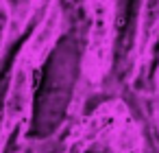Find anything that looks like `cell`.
<instances>
[{"label": "cell", "instance_id": "1", "mask_svg": "<svg viewBox=\"0 0 159 153\" xmlns=\"http://www.w3.org/2000/svg\"><path fill=\"white\" fill-rule=\"evenodd\" d=\"M33 68L26 66L24 61H18L13 77L9 81V90L5 96V105H2V129H0V149L5 146L7 138L11 136V131L26 120L29 109H31V101H33Z\"/></svg>", "mask_w": 159, "mask_h": 153}, {"label": "cell", "instance_id": "2", "mask_svg": "<svg viewBox=\"0 0 159 153\" xmlns=\"http://www.w3.org/2000/svg\"><path fill=\"white\" fill-rule=\"evenodd\" d=\"M111 40V0H92V29L87 42V70L92 77L100 74L102 59L109 53Z\"/></svg>", "mask_w": 159, "mask_h": 153}, {"label": "cell", "instance_id": "3", "mask_svg": "<svg viewBox=\"0 0 159 153\" xmlns=\"http://www.w3.org/2000/svg\"><path fill=\"white\" fill-rule=\"evenodd\" d=\"M59 26H61V16H59V11L55 9L52 13H48L46 18H44V22L37 26V31L33 33V37H31V42L26 44V48H24V53H22V59L20 61H24L26 66H35V64H39L44 57H46V53L52 48V44H55V40H57V35H59Z\"/></svg>", "mask_w": 159, "mask_h": 153}, {"label": "cell", "instance_id": "4", "mask_svg": "<svg viewBox=\"0 0 159 153\" xmlns=\"http://www.w3.org/2000/svg\"><path fill=\"white\" fill-rule=\"evenodd\" d=\"M159 29V0H142L137 22V53H146Z\"/></svg>", "mask_w": 159, "mask_h": 153}, {"label": "cell", "instance_id": "5", "mask_svg": "<svg viewBox=\"0 0 159 153\" xmlns=\"http://www.w3.org/2000/svg\"><path fill=\"white\" fill-rule=\"evenodd\" d=\"M9 24H11L9 5H7V0H0V53H2L5 42H7V35H9Z\"/></svg>", "mask_w": 159, "mask_h": 153}]
</instances>
